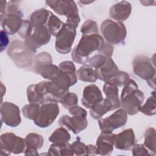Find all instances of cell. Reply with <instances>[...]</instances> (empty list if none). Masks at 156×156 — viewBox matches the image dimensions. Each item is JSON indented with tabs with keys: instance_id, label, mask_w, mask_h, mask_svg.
<instances>
[{
	"instance_id": "ee69618b",
	"label": "cell",
	"mask_w": 156,
	"mask_h": 156,
	"mask_svg": "<svg viewBox=\"0 0 156 156\" xmlns=\"http://www.w3.org/2000/svg\"><path fill=\"white\" fill-rule=\"evenodd\" d=\"M24 154L26 155H38V150L32 148H26Z\"/></svg>"
},
{
	"instance_id": "7bdbcfd3",
	"label": "cell",
	"mask_w": 156,
	"mask_h": 156,
	"mask_svg": "<svg viewBox=\"0 0 156 156\" xmlns=\"http://www.w3.org/2000/svg\"><path fill=\"white\" fill-rule=\"evenodd\" d=\"M8 34L3 30L1 31V52H2L9 44Z\"/></svg>"
},
{
	"instance_id": "603a6c76",
	"label": "cell",
	"mask_w": 156,
	"mask_h": 156,
	"mask_svg": "<svg viewBox=\"0 0 156 156\" xmlns=\"http://www.w3.org/2000/svg\"><path fill=\"white\" fill-rule=\"evenodd\" d=\"M50 155H74L71 144L68 142L63 143H52L48 152Z\"/></svg>"
},
{
	"instance_id": "8fae6325",
	"label": "cell",
	"mask_w": 156,
	"mask_h": 156,
	"mask_svg": "<svg viewBox=\"0 0 156 156\" xmlns=\"http://www.w3.org/2000/svg\"><path fill=\"white\" fill-rule=\"evenodd\" d=\"M51 38L46 26L34 27L31 34L24 41L26 46L32 51L35 52L41 46L48 44Z\"/></svg>"
},
{
	"instance_id": "60d3db41",
	"label": "cell",
	"mask_w": 156,
	"mask_h": 156,
	"mask_svg": "<svg viewBox=\"0 0 156 156\" xmlns=\"http://www.w3.org/2000/svg\"><path fill=\"white\" fill-rule=\"evenodd\" d=\"M114 51V47L113 45L108 43L107 42H104L103 46L101 49L98 51L99 54H102L107 57L112 58Z\"/></svg>"
},
{
	"instance_id": "44dd1931",
	"label": "cell",
	"mask_w": 156,
	"mask_h": 156,
	"mask_svg": "<svg viewBox=\"0 0 156 156\" xmlns=\"http://www.w3.org/2000/svg\"><path fill=\"white\" fill-rule=\"evenodd\" d=\"M110 111H112L110 102L106 98H103L90 108V115L93 119H99Z\"/></svg>"
},
{
	"instance_id": "d6a6232c",
	"label": "cell",
	"mask_w": 156,
	"mask_h": 156,
	"mask_svg": "<svg viewBox=\"0 0 156 156\" xmlns=\"http://www.w3.org/2000/svg\"><path fill=\"white\" fill-rule=\"evenodd\" d=\"M40 104L37 103H31L25 105L22 108L23 115L28 119L34 120L38 115Z\"/></svg>"
},
{
	"instance_id": "3957f363",
	"label": "cell",
	"mask_w": 156,
	"mask_h": 156,
	"mask_svg": "<svg viewBox=\"0 0 156 156\" xmlns=\"http://www.w3.org/2000/svg\"><path fill=\"white\" fill-rule=\"evenodd\" d=\"M46 4L57 14L66 16L65 24L67 26L74 29L77 28L80 18L77 6L74 1H46Z\"/></svg>"
},
{
	"instance_id": "f35d334b",
	"label": "cell",
	"mask_w": 156,
	"mask_h": 156,
	"mask_svg": "<svg viewBox=\"0 0 156 156\" xmlns=\"http://www.w3.org/2000/svg\"><path fill=\"white\" fill-rule=\"evenodd\" d=\"M107 58V57L100 54L94 55V56L90 58L88 60L89 65L95 69L98 68L101 66L105 63Z\"/></svg>"
},
{
	"instance_id": "5b68a950",
	"label": "cell",
	"mask_w": 156,
	"mask_h": 156,
	"mask_svg": "<svg viewBox=\"0 0 156 156\" xmlns=\"http://www.w3.org/2000/svg\"><path fill=\"white\" fill-rule=\"evenodd\" d=\"M23 13L15 2L10 1L7 4L4 12L1 14L2 29L8 35H12L20 30L23 23Z\"/></svg>"
},
{
	"instance_id": "9a60e30c",
	"label": "cell",
	"mask_w": 156,
	"mask_h": 156,
	"mask_svg": "<svg viewBox=\"0 0 156 156\" xmlns=\"http://www.w3.org/2000/svg\"><path fill=\"white\" fill-rule=\"evenodd\" d=\"M115 133L102 132L96 140V154L101 155H110L113 151Z\"/></svg>"
},
{
	"instance_id": "f6af8a7d",
	"label": "cell",
	"mask_w": 156,
	"mask_h": 156,
	"mask_svg": "<svg viewBox=\"0 0 156 156\" xmlns=\"http://www.w3.org/2000/svg\"><path fill=\"white\" fill-rule=\"evenodd\" d=\"M7 6V2L5 1H1V14H2L6 8Z\"/></svg>"
},
{
	"instance_id": "484cf974",
	"label": "cell",
	"mask_w": 156,
	"mask_h": 156,
	"mask_svg": "<svg viewBox=\"0 0 156 156\" xmlns=\"http://www.w3.org/2000/svg\"><path fill=\"white\" fill-rule=\"evenodd\" d=\"M155 141V129L153 127L148 128L144 133V141L143 145L149 151L151 155H155L156 154Z\"/></svg>"
},
{
	"instance_id": "cb8c5ba5",
	"label": "cell",
	"mask_w": 156,
	"mask_h": 156,
	"mask_svg": "<svg viewBox=\"0 0 156 156\" xmlns=\"http://www.w3.org/2000/svg\"><path fill=\"white\" fill-rule=\"evenodd\" d=\"M76 73L77 79L83 82L93 83L98 79L94 69L88 65H83L76 71Z\"/></svg>"
},
{
	"instance_id": "6da1fadb",
	"label": "cell",
	"mask_w": 156,
	"mask_h": 156,
	"mask_svg": "<svg viewBox=\"0 0 156 156\" xmlns=\"http://www.w3.org/2000/svg\"><path fill=\"white\" fill-rule=\"evenodd\" d=\"M104 38L99 34L83 35L71 52L72 60L79 64L85 65L88 62L90 55L99 51L104 43Z\"/></svg>"
},
{
	"instance_id": "5bb4252c",
	"label": "cell",
	"mask_w": 156,
	"mask_h": 156,
	"mask_svg": "<svg viewBox=\"0 0 156 156\" xmlns=\"http://www.w3.org/2000/svg\"><path fill=\"white\" fill-rule=\"evenodd\" d=\"M60 127H65L68 130H71L74 134L77 135L85 130L88 126L87 117L82 116L63 115L58 120Z\"/></svg>"
},
{
	"instance_id": "7c38bea8",
	"label": "cell",
	"mask_w": 156,
	"mask_h": 156,
	"mask_svg": "<svg viewBox=\"0 0 156 156\" xmlns=\"http://www.w3.org/2000/svg\"><path fill=\"white\" fill-rule=\"evenodd\" d=\"M127 121V114L119 108L111 115L98 120L99 129L102 132H112L114 130L124 126Z\"/></svg>"
},
{
	"instance_id": "f546056e",
	"label": "cell",
	"mask_w": 156,
	"mask_h": 156,
	"mask_svg": "<svg viewBox=\"0 0 156 156\" xmlns=\"http://www.w3.org/2000/svg\"><path fill=\"white\" fill-rule=\"evenodd\" d=\"M26 144V148H32L35 149H40L42 147L44 144L43 137L36 133H29L25 137Z\"/></svg>"
},
{
	"instance_id": "7402d4cb",
	"label": "cell",
	"mask_w": 156,
	"mask_h": 156,
	"mask_svg": "<svg viewBox=\"0 0 156 156\" xmlns=\"http://www.w3.org/2000/svg\"><path fill=\"white\" fill-rule=\"evenodd\" d=\"M52 12L46 9L41 8L32 13L30 21L34 27L46 26Z\"/></svg>"
},
{
	"instance_id": "4fadbf2b",
	"label": "cell",
	"mask_w": 156,
	"mask_h": 156,
	"mask_svg": "<svg viewBox=\"0 0 156 156\" xmlns=\"http://www.w3.org/2000/svg\"><path fill=\"white\" fill-rule=\"evenodd\" d=\"M0 109L1 119L7 126L15 127L20 124V110L16 104L10 102H4L1 104Z\"/></svg>"
},
{
	"instance_id": "9c48e42d",
	"label": "cell",
	"mask_w": 156,
	"mask_h": 156,
	"mask_svg": "<svg viewBox=\"0 0 156 156\" xmlns=\"http://www.w3.org/2000/svg\"><path fill=\"white\" fill-rule=\"evenodd\" d=\"M59 112L57 102L46 101L40 105L38 115L33 120L34 123L40 128H46L53 123Z\"/></svg>"
},
{
	"instance_id": "52a82bcc",
	"label": "cell",
	"mask_w": 156,
	"mask_h": 156,
	"mask_svg": "<svg viewBox=\"0 0 156 156\" xmlns=\"http://www.w3.org/2000/svg\"><path fill=\"white\" fill-rule=\"evenodd\" d=\"M101 32L106 42L112 45L124 43L127 35V29L123 23L110 19L101 23Z\"/></svg>"
},
{
	"instance_id": "ac0fdd59",
	"label": "cell",
	"mask_w": 156,
	"mask_h": 156,
	"mask_svg": "<svg viewBox=\"0 0 156 156\" xmlns=\"http://www.w3.org/2000/svg\"><path fill=\"white\" fill-rule=\"evenodd\" d=\"M102 99L103 97L99 88L94 84H91L84 88L81 102L84 107L90 108L96 102Z\"/></svg>"
},
{
	"instance_id": "ab89813d",
	"label": "cell",
	"mask_w": 156,
	"mask_h": 156,
	"mask_svg": "<svg viewBox=\"0 0 156 156\" xmlns=\"http://www.w3.org/2000/svg\"><path fill=\"white\" fill-rule=\"evenodd\" d=\"M132 152L133 156H143V155H151L149 151L146 147L141 144H134L132 147Z\"/></svg>"
},
{
	"instance_id": "d6986e66",
	"label": "cell",
	"mask_w": 156,
	"mask_h": 156,
	"mask_svg": "<svg viewBox=\"0 0 156 156\" xmlns=\"http://www.w3.org/2000/svg\"><path fill=\"white\" fill-rule=\"evenodd\" d=\"M98 79L104 82L116 74L119 69L113 60L110 57H107L105 63L100 67L94 69Z\"/></svg>"
},
{
	"instance_id": "e0dca14e",
	"label": "cell",
	"mask_w": 156,
	"mask_h": 156,
	"mask_svg": "<svg viewBox=\"0 0 156 156\" xmlns=\"http://www.w3.org/2000/svg\"><path fill=\"white\" fill-rule=\"evenodd\" d=\"M132 12L131 4L126 1H122L113 5L109 11L110 18L117 22L126 21Z\"/></svg>"
},
{
	"instance_id": "d4e9b609",
	"label": "cell",
	"mask_w": 156,
	"mask_h": 156,
	"mask_svg": "<svg viewBox=\"0 0 156 156\" xmlns=\"http://www.w3.org/2000/svg\"><path fill=\"white\" fill-rule=\"evenodd\" d=\"M35 73L46 79L54 80L58 74L59 68L55 65L50 63L40 67Z\"/></svg>"
},
{
	"instance_id": "83f0119b",
	"label": "cell",
	"mask_w": 156,
	"mask_h": 156,
	"mask_svg": "<svg viewBox=\"0 0 156 156\" xmlns=\"http://www.w3.org/2000/svg\"><path fill=\"white\" fill-rule=\"evenodd\" d=\"M27 100L31 103L42 104L45 102V99L39 90L37 84L30 85L26 90Z\"/></svg>"
},
{
	"instance_id": "30bf717a",
	"label": "cell",
	"mask_w": 156,
	"mask_h": 156,
	"mask_svg": "<svg viewBox=\"0 0 156 156\" xmlns=\"http://www.w3.org/2000/svg\"><path fill=\"white\" fill-rule=\"evenodd\" d=\"M76 36V29L67 26L65 23L55 37V48L61 54L69 53Z\"/></svg>"
},
{
	"instance_id": "d590c367",
	"label": "cell",
	"mask_w": 156,
	"mask_h": 156,
	"mask_svg": "<svg viewBox=\"0 0 156 156\" xmlns=\"http://www.w3.org/2000/svg\"><path fill=\"white\" fill-rule=\"evenodd\" d=\"M60 103L66 108L69 110L71 107L77 105L78 97L73 92H68L60 101Z\"/></svg>"
},
{
	"instance_id": "ba28073f",
	"label": "cell",
	"mask_w": 156,
	"mask_h": 156,
	"mask_svg": "<svg viewBox=\"0 0 156 156\" xmlns=\"http://www.w3.org/2000/svg\"><path fill=\"white\" fill-rule=\"evenodd\" d=\"M0 146L1 155H9L12 153H24L26 148L25 139L12 132H5L1 135Z\"/></svg>"
},
{
	"instance_id": "ffe728a7",
	"label": "cell",
	"mask_w": 156,
	"mask_h": 156,
	"mask_svg": "<svg viewBox=\"0 0 156 156\" xmlns=\"http://www.w3.org/2000/svg\"><path fill=\"white\" fill-rule=\"evenodd\" d=\"M103 91L106 96V99L112 105V111L121 107V102L118 94V87L114 85L104 83Z\"/></svg>"
},
{
	"instance_id": "b9f144b4",
	"label": "cell",
	"mask_w": 156,
	"mask_h": 156,
	"mask_svg": "<svg viewBox=\"0 0 156 156\" xmlns=\"http://www.w3.org/2000/svg\"><path fill=\"white\" fill-rule=\"evenodd\" d=\"M69 112L71 116H87V112L83 108L77 105L71 107L69 109Z\"/></svg>"
},
{
	"instance_id": "4316f807",
	"label": "cell",
	"mask_w": 156,
	"mask_h": 156,
	"mask_svg": "<svg viewBox=\"0 0 156 156\" xmlns=\"http://www.w3.org/2000/svg\"><path fill=\"white\" fill-rule=\"evenodd\" d=\"M70 139V133L66 129L63 127L56 129L49 137V141L52 143H67Z\"/></svg>"
},
{
	"instance_id": "bcb514c9",
	"label": "cell",
	"mask_w": 156,
	"mask_h": 156,
	"mask_svg": "<svg viewBox=\"0 0 156 156\" xmlns=\"http://www.w3.org/2000/svg\"><path fill=\"white\" fill-rule=\"evenodd\" d=\"M81 2H82L83 4H90V3L92 2L93 1H90V2H88H88H87V1H81Z\"/></svg>"
},
{
	"instance_id": "f1b7e54d",
	"label": "cell",
	"mask_w": 156,
	"mask_h": 156,
	"mask_svg": "<svg viewBox=\"0 0 156 156\" xmlns=\"http://www.w3.org/2000/svg\"><path fill=\"white\" fill-rule=\"evenodd\" d=\"M64 25L65 23L62 21L56 15L52 13L49 18L46 26L50 34L56 37Z\"/></svg>"
},
{
	"instance_id": "1f68e13d",
	"label": "cell",
	"mask_w": 156,
	"mask_h": 156,
	"mask_svg": "<svg viewBox=\"0 0 156 156\" xmlns=\"http://www.w3.org/2000/svg\"><path fill=\"white\" fill-rule=\"evenodd\" d=\"M50 63H52V58L50 54L47 52H41L34 58L32 71L35 72L40 67Z\"/></svg>"
},
{
	"instance_id": "7a4b0ae2",
	"label": "cell",
	"mask_w": 156,
	"mask_h": 156,
	"mask_svg": "<svg viewBox=\"0 0 156 156\" xmlns=\"http://www.w3.org/2000/svg\"><path fill=\"white\" fill-rule=\"evenodd\" d=\"M144 100L142 91L138 89L136 83L129 79L124 85L121 91V107L129 115H134L139 112V108Z\"/></svg>"
},
{
	"instance_id": "2e32d148",
	"label": "cell",
	"mask_w": 156,
	"mask_h": 156,
	"mask_svg": "<svg viewBox=\"0 0 156 156\" xmlns=\"http://www.w3.org/2000/svg\"><path fill=\"white\" fill-rule=\"evenodd\" d=\"M135 142L134 131L129 128L124 130L118 134H115L114 139V147L119 150H130Z\"/></svg>"
},
{
	"instance_id": "836d02e7",
	"label": "cell",
	"mask_w": 156,
	"mask_h": 156,
	"mask_svg": "<svg viewBox=\"0 0 156 156\" xmlns=\"http://www.w3.org/2000/svg\"><path fill=\"white\" fill-rule=\"evenodd\" d=\"M129 79L130 77L127 73L118 71V72L116 74H115L113 77L106 80L105 83L114 85L117 86L118 87H122Z\"/></svg>"
},
{
	"instance_id": "277c9868",
	"label": "cell",
	"mask_w": 156,
	"mask_h": 156,
	"mask_svg": "<svg viewBox=\"0 0 156 156\" xmlns=\"http://www.w3.org/2000/svg\"><path fill=\"white\" fill-rule=\"evenodd\" d=\"M34 52L30 50L24 42L19 40H13L7 49V54L16 66L24 69L30 67L34 60Z\"/></svg>"
},
{
	"instance_id": "74e56055",
	"label": "cell",
	"mask_w": 156,
	"mask_h": 156,
	"mask_svg": "<svg viewBox=\"0 0 156 156\" xmlns=\"http://www.w3.org/2000/svg\"><path fill=\"white\" fill-rule=\"evenodd\" d=\"M33 28L34 26L30 21L23 20L21 27L18 32V35L21 38L26 39L31 34Z\"/></svg>"
},
{
	"instance_id": "4dcf8cb0",
	"label": "cell",
	"mask_w": 156,
	"mask_h": 156,
	"mask_svg": "<svg viewBox=\"0 0 156 156\" xmlns=\"http://www.w3.org/2000/svg\"><path fill=\"white\" fill-rule=\"evenodd\" d=\"M139 111L147 116H153L156 113V102L155 91H152L146 102L139 108Z\"/></svg>"
},
{
	"instance_id": "e575fe53",
	"label": "cell",
	"mask_w": 156,
	"mask_h": 156,
	"mask_svg": "<svg viewBox=\"0 0 156 156\" xmlns=\"http://www.w3.org/2000/svg\"><path fill=\"white\" fill-rule=\"evenodd\" d=\"M80 32L82 35L99 34L97 23L91 19L86 20L80 27Z\"/></svg>"
},
{
	"instance_id": "8d00e7d4",
	"label": "cell",
	"mask_w": 156,
	"mask_h": 156,
	"mask_svg": "<svg viewBox=\"0 0 156 156\" xmlns=\"http://www.w3.org/2000/svg\"><path fill=\"white\" fill-rule=\"evenodd\" d=\"M73 150L74 155H89L88 145L85 144L80 139L74 141L71 144Z\"/></svg>"
},
{
	"instance_id": "8992f818",
	"label": "cell",
	"mask_w": 156,
	"mask_h": 156,
	"mask_svg": "<svg viewBox=\"0 0 156 156\" xmlns=\"http://www.w3.org/2000/svg\"><path fill=\"white\" fill-rule=\"evenodd\" d=\"M154 59L145 55H138L132 62L133 70L135 75L145 80L148 85L155 89V67Z\"/></svg>"
}]
</instances>
